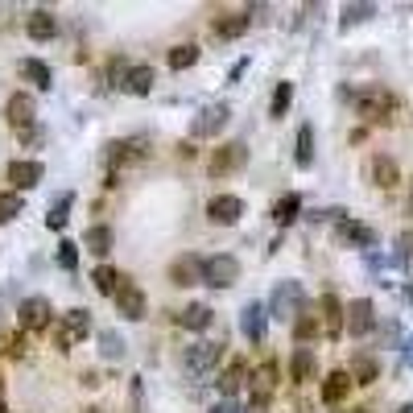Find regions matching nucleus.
<instances>
[{
  "mask_svg": "<svg viewBox=\"0 0 413 413\" xmlns=\"http://www.w3.org/2000/svg\"><path fill=\"white\" fill-rule=\"evenodd\" d=\"M352 99H356V112H360L368 124H385V120H393V112H397V99H393V91H385V87H364V91H356Z\"/></svg>",
  "mask_w": 413,
  "mask_h": 413,
  "instance_id": "obj_1",
  "label": "nucleus"
},
{
  "mask_svg": "<svg viewBox=\"0 0 413 413\" xmlns=\"http://www.w3.org/2000/svg\"><path fill=\"white\" fill-rule=\"evenodd\" d=\"M87 335H91V310H83V306L66 310V314H62V323L54 327V339H58V347H62V352L79 347Z\"/></svg>",
  "mask_w": 413,
  "mask_h": 413,
  "instance_id": "obj_2",
  "label": "nucleus"
},
{
  "mask_svg": "<svg viewBox=\"0 0 413 413\" xmlns=\"http://www.w3.org/2000/svg\"><path fill=\"white\" fill-rule=\"evenodd\" d=\"M219 356H223V347H219V343H194V347H186L182 368H186V376H190V381H207V376L215 372Z\"/></svg>",
  "mask_w": 413,
  "mask_h": 413,
  "instance_id": "obj_3",
  "label": "nucleus"
},
{
  "mask_svg": "<svg viewBox=\"0 0 413 413\" xmlns=\"http://www.w3.org/2000/svg\"><path fill=\"white\" fill-rule=\"evenodd\" d=\"M149 157V137H120V141H112L108 145V153H103V161L108 165H137V161H145Z\"/></svg>",
  "mask_w": 413,
  "mask_h": 413,
  "instance_id": "obj_4",
  "label": "nucleus"
},
{
  "mask_svg": "<svg viewBox=\"0 0 413 413\" xmlns=\"http://www.w3.org/2000/svg\"><path fill=\"white\" fill-rule=\"evenodd\" d=\"M203 281H207V285H215V290L236 285V281H240V261H236V256H228V252L207 256V261H203Z\"/></svg>",
  "mask_w": 413,
  "mask_h": 413,
  "instance_id": "obj_5",
  "label": "nucleus"
},
{
  "mask_svg": "<svg viewBox=\"0 0 413 413\" xmlns=\"http://www.w3.org/2000/svg\"><path fill=\"white\" fill-rule=\"evenodd\" d=\"M248 161V145L244 141H228V145H219L215 153H211V178H223V174H232V170H240Z\"/></svg>",
  "mask_w": 413,
  "mask_h": 413,
  "instance_id": "obj_6",
  "label": "nucleus"
},
{
  "mask_svg": "<svg viewBox=\"0 0 413 413\" xmlns=\"http://www.w3.org/2000/svg\"><path fill=\"white\" fill-rule=\"evenodd\" d=\"M319 323H323V331H327L331 339H339V335L347 331V306H343L335 294H323V298H319Z\"/></svg>",
  "mask_w": 413,
  "mask_h": 413,
  "instance_id": "obj_7",
  "label": "nucleus"
},
{
  "mask_svg": "<svg viewBox=\"0 0 413 413\" xmlns=\"http://www.w3.org/2000/svg\"><path fill=\"white\" fill-rule=\"evenodd\" d=\"M228 116H232V108H228V103H211V108H203V112L194 116V124H190V137H194V141L215 137V132L228 124Z\"/></svg>",
  "mask_w": 413,
  "mask_h": 413,
  "instance_id": "obj_8",
  "label": "nucleus"
},
{
  "mask_svg": "<svg viewBox=\"0 0 413 413\" xmlns=\"http://www.w3.org/2000/svg\"><path fill=\"white\" fill-rule=\"evenodd\" d=\"M240 215H244V199H240V194H215V199L207 203V219L219 223V228H232Z\"/></svg>",
  "mask_w": 413,
  "mask_h": 413,
  "instance_id": "obj_9",
  "label": "nucleus"
},
{
  "mask_svg": "<svg viewBox=\"0 0 413 413\" xmlns=\"http://www.w3.org/2000/svg\"><path fill=\"white\" fill-rule=\"evenodd\" d=\"M17 314H21V327H25V331H50V323H54V306H50L46 298H25Z\"/></svg>",
  "mask_w": 413,
  "mask_h": 413,
  "instance_id": "obj_10",
  "label": "nucleus"
},
{
  "mask_svg": "<svg viewBox=\"0 0 413 413\" xmlns=\"http://www.w3.org/2000/svg\"><path fill=\"white\" fill-rule=\"evenodd\" d=\"M273 310L281 314V319H298L306 306H302V285L298 281H281L277 285V294H273Z\"/></svg>",
  "mask_w": 413,
  "mask_h": 413,
  "instance_id": "obj_11",
  "label": "nucleus"
},
{
  "mask_svg": "<svg viewBox=\"0 0 413 413\" xmlns=\"http://www.w3.org/2000/svg\"><path fill=\"white\" fill-rule=\"evenodd\" d=\"M4 120L17 128V132H25V128H33V99L25 95V91H17V95H8V103H4Z\"/></svg>",
  "mask_w": 413,
  "mask_h": 413,
  "instance_id": "obj_12",
  "label": "nucleus"
},
{
  "mask_svg": "<svg viewBox=\"0 0 413 413\" xmlns=\"http://www.w3.org/2000/svg\"><path fill=\"white\" fill-rule=\"evenodd\" d=\"M376 327V314H372V302L368 298H356V302H347V335H368Z\"/></svg>",
  "mask_w": 413,
  "mask_h": 413,
  "instance_id": "obj_13",
  "label": "nucleus"
},
{
  "mask_svg": "<svg viewBox=\"0 0 413 413\" xmlns=\"http://www.w3.org/2000/svg\"><path fill=\"white\" fill-rule=\"evenodd\" d=\"M368 178H372L381 190H393V186L401 182V170H397V161H393L389 153H376V157L368 161Z\"/></svg>",
  "mask_w": 413,
  "mask_h": 413,
  "instance_id": "obj_14",
  "label": "nucleus"
},
{
  "mask_svg": "<svg viewBox=\"0 0 413 413\" xmlns=\"http://www.w3.org/2000/svg\"><path fill=\"white\" fill-rule=\"evenodd\" d=\"M112 302H116V314H124L128 323H141V319H145V294H141L132 281H128V285H124Z\"/></svg>",
  "mask_w": 413,
  "mask_h": 413,
  "instance_id": "obj_15",
  "label": "nucleus"
},
{
  "mask_svg": "<svg viewBox=\"0 0 413 413\" xmlns=\"http://www.w3.org/2000/svg\"><path fill=\"white\" fill-rule=\"evenodd\" d=\"M17 74H21L25 83H33L37 91H50V83H54V70H50V62H41V58H21V62H17Z\"/></svg>",
  "mask_w": 413,
  "mask_h": 413,
  "instance_id": "obj_16",
  "label": "nucleus"
},
{
  "mask_svg": "<svg viewBox=\"0 0 413 413\" xmlns=\"http://www.w3.org/2000/svg\"><path fill=\"white\" fill-rule=\"evenodd\" d=\"M335 236H339L343 244H352V248H372V244H376V232H372L368 223H356V219H339Z\"/></svg>",
  "mask_w": 413,
  "mask_h": 413,
  "instance_id": "obj_17",
  "label": "nucleus"
},
{
  "mask_svg": "<svg viewBox=\"0 0 413 413\" xmlns=\"http://www.w3.org/2000/svg\"><path fill=\"white\" fill-rule=\"evenodd\" d=\"M153 83H157V74H153V66H145V62H132L128 70H124V91H132V95H149L153 91Z\"/></svg>",
  "mask_w": 413,
  "mask_h": 413,
  "instance_id": "obj_18",
  "label": "nucleus"
},
{
  "mask_svg": "<svg viewBox=\"0 0 413 413\" xmlns=\"http://www.w3.org/2000/svg\"><path fill=\"white\" fill-rule=\"evenodd\" d=\"M112 244H116V232H112L108 223H91V228L83 232V248H87L91 256H108Z\"/></svg>",
  "mask_w": 413,
  "mask_h": 413,
  "instance_id": "obj_19",
  "label": "nucleus"
},
{
  "mask_svg": "<svg viewBox=\"0 0 413 413\" xmlns=\"http://www.w3.org/2000/svg\"><path fill=\"white\" fill-rule=\"evenodd\" d=\"M170 281H174V285H199V281H203V261L190 256V252L178 256V261L170 265Z\"/></svg>",
  "mask_w": 413,
  "mask_h": 413,
  "instance_id": "obj_20",
  "label": "nucleus"
},
{
  "mask_svg": "<svg viewBox=\"0 0 413 413\" xmlns=\"http://www.w3.org/2000/svg\"><path fill=\"white\" fill-rule=\"evenodd\" d=\"M8 182H12V190H29V186H37L41 182V161H12L8 165Z\"/></svg>",
  "mask_w": 413,
  "mask_h": 413,
  "instance_id": "obj_21",
  "label": "nucleus"
},
{
  "mask_svg": "<svg viewBox=\"0 0 413 413\" xmlns=\"http://www.w3.org/2000/svg\"><path fill=\"white\" fill-rule=\"evenodd\" d=\"M174 323H178L182 331H207V327H211V306L190 302V306H182V310L174 314Z\"/></svg>",
  "mask_w": 413,
  "mask_h": 413,
  "instance_id": "obj_22",
  "label": "nucleus"
},
{
  "mask_svg": "<svg viewBox=\"0 0 413 413\" xmlns=\"http://www.w3.org/2000/svg\"><path fill=\"white\" fill-rule=\"evenodd\" d=\"M352 385H356V381H352V372H343V368H339V372H331V376L323 381V401H327V405H343V401H347V393H352Z\"/></svg>",
  "mask_w": 413,
  "mask_h": 413,
  "instance_id": "obj_23",
  "label": "nucleus"
},
{
  "mask_svg": "<svg viewBox=\"0 0 413 413\" xmlns=\"http://www.w3.org/2000/svg\"><path fill=\"white\" fill-rule=\"evenodd\" d=\"M25 33H29L33 41H50V37L58 33V21H54V12H46V8H33V12H29V21H25Z\"/></svg>",
  "mask_w": 413,
  "mask_h": 413,
  "instance_id": "obj_24",
  "label": "nucleus"
},
{
  "mask_svg": "<svg viewBox=\"0 0 413 413\" xmlns=\"http://www.w3.org/2000/svg\"><path fill=\"white\" fill-rule=\"evenodd\" d=\"M248 25H252V17H248V12H228V17H219V21L211 25V33H215L219 41H232V37L248 33Z\"/></svg>",
  "mask_w": 413,
  "mask_h": 413,
  "instance_id": "obj_25",
  "label": "nucleus"
},
{
  "mask_svg": "<svg viewBox=\"0 0 413 413\" xmlns=\"http://www.w3.org/2000/svg\"><path fill=\"white\" fill-rule=\"evenodd\" d=\"M273 389H277V368H273V364H265V368H261V372L252 376V389H248L252 405H269Z\"/></svg>",
  "mask_w": 413,
  "mask_h": 413,
  "instance_id": "obj_26",
  "label": "nucleus"
},
{
  "mask_svg": "<svg viewBox=\"0 0 413 413\" xmlns=\"http://www.w3.org/2000/svg\"><path fill=\"white\" fill-rule=\"evenodd\" d=\"M91 281H95V290H99V294H108V298H116V294L128 285V277H124L120 269H112V265H99V269L91 273Z\"/></svg>",
  "mask_w": 413,
  "mask_h": 413,
  "instance_id": "obj_27",
  "label": "nucleus"
},
{
  "mask_svg": "<svg viewBox=\"0 0 413 413\" xmlns=\"http://www.w3.org/2000/svg\"><path fill=\"white\" fill-rule=\"evenodd\" d=\"M240 327H244V335H248L252 343H261V339H265V306H261V302H248Z\"/></svg>",
  "mask_w": 413,
  "mask_h": 413,
  "instance_id": "obj_28",
  "label": "nucleus"
},
{
  "mask_svg": "<svg viewBox=\"0 0 413 413\" xmlns=\"http://www.w3.org/2000/svg\"><path fill=\"white\" fill-rule=\"evenodd\" d=\"M290 376H294V385H306V381L314 376V352H310V347H298V352H294Z\"/></svg>",
  "mask_w": 413,
  "mask_h": 413,
  "instance_id": "obj_29",
  "label": "nucleus"
},
{
  "mask_svg": "<svg viewBox=\"0 0 413 413\" xmlns=\"http://www.w3.org/2000/svg\"><path fill=\"white\" fill-rule=\"evenodd\" d=\"M294 161H298V170H310V165H314V128H310V124L298 128V153H294Z\"/></svg>",
  "mask_w": 413,
  "mask_h": 413,
  "instance_id": "obj_30",
  "label": "nucleus"
},
{
  "mask_svg": "<svg viewBox=\"0 0 413 413\" xmlns=\"http://www.w3.org/2000/svg\"><path fill=\"white\" fill-rule=\"evenodd\" d=\"M298 211H302V194H294V190H290V194H281V199L273 203V219H277L281 228H285V223H294V219H298Z\"/></svg>",
  "mask_w": 413,
  "mask_h": 413,
  "instance_id": "obj_31",
  "label": "nucleus"
},
{
  "mask_svg": "<svg viewBox=\"0 0 413 413\" xmlns=\"http://www.w3.org/2000/svg\"><path fill=\"white\" fill-rule=\"evenodd\" d=\"M319 331H323V323H319V314H314V310H302V314L294 319V339H298V343H310Z\"/></svg>",
  "mask_w": 413,
  "mask_h": 413,
  "instance_id": "obj_32",
  "label": "nucleus"
},
{
  "mask_svg": "<svg viewBox=\"0 0 413 413\" xmlns=\"http://www.w3.org/2000/svg\"><path fill=\"white\" fill-rule=\"evenodd\" d=\"M199 62V46H174L170 50V70H186Z\"/></svg>",
  "mask_w": 413,
  "mask_h": 413,
  "instance_id": "obj_33",
  "label": "nucleus"
},
{
  "mask_svg": "<svg viewBox=\"0 0 413 413\" xmlns=\"http://www.w3.org/2000/svg\"><path fill=\"white\" fill-rule=\"evenodd\" d=\"M70 203H74V194H62V199L54 203V211L46 215V228H54V232H62V228H66V211H70Z\"/></svg>",
  "mask_w": 413,
  "mask_h": 413,
  "instance_id": "obj_34",
  "label": "nucleus"
},
{
  "mask_svg": "<svg viewBox=\"0 0 413 413\" xmlns=\"http://www.w3.org/2000/svg\"><path fill=\"white\" fill-rule=\"evenodd\" d=\"M240 381H244V364L236 360V364H232V368H228V372L219 376V389H223V397H228V401L236 397V389H240Z\"/></svg>",
  "mask_w": 413,
  "mask_h": 413,
  "instance_id": "obj_35",
  "label": "nucleus"
},
{
  "mask_svg": "<svg viewBox=\"0 0 413 413\" xmlns=\"http://www.w3.org/2000/svg\"><path fill=\"white\" fill-rule=\"evenodd\" d=\"M21 194L17 190H0V223H8V219H17L21 215Z\"/></svg>",
  "mask_w": 413,
  "mask_h": 413,
  "instance_id": "obj_36",
  "label": "nucleus"
},
{
  "mask_svg": "<svg viewBox=\"0 0 413 413\" xmlns=\"http://www.w3.org/2000/svg\"><path fill=\"white\" fill-rule=\"evenodd\" d=\"M290 103H294V83H277V91H273V116H285Z\"/></svg>",
  "mask_w": 413,
  "mask_h": 413,
  "instance_id": "obj_37",
  "label": "nucleus"
},
{
  "mask_svg": "<svg viewBox=\"0 0 413 413\" xmlns=\"http://www.w3.org/2000/svg\"><path fill=\"white\" fill-rule=\"evenodd\" d=\"M352 381H360V385H372V381H376V360L360 356V360L352 364Z\"/></svg>",
  "mask_w": 413,
  "mask_h": 413,
  "instance_id": "obj_38",
  "label": "nucleus"
},
{
  "mask_svg": "<svg viewBox=\"0 0 413 413\" xmlns=\"http://www.w3.org/2000/svg\"><path fill=\"white\" fill-rule=\"evenodd\" d=\"M58 265H62V269H74V265H79V248H74L70 240L58 244Z\"/></svg>",
  "mask_w": 413,
  "mask_h": 413,
  "instance_id": "obj_39",
  "label": "nucleus"
},
{
  "mask_svg": "<svg viewBox=\"0 0 413 413\" xmlns=\"http://www.w3.org/2000/svg\"><path fill=\"white\" fill-rule=\"evenodd\" d=\"M364 17H372V4H352V8H343V29L356 25V21H364Z\"/></svg>",
  "mask_w": 413,
  "mask_h": 413,
  "instance_id": "obj_40",
  "label": "nucleus"
},
{
  "mask_svg": "<svg viewBox=\"0 0 413 413\" xmlns=\"http://www.w3.org/2000/svg\"><path fill=\"white\" fill-rule=\"evenodd\" d=\"M99 343H103V356H108V360H120V356H124V343H120L116 335H99Z\"/></svg>",
  "mask_w": 413,
  "mask_h": 413,
  "instance_id": "obj_41",
  "label": "nucleus"
},
{
  "mask_svg": "<svg viewBox=\"0 0 413 413\" xmlns=\"http://www.w3.org/2000/svg\"><path fill=\"white\" fill-rule=\"evenodd\" d=\"M17 137H21V141H25V145H29V149H37V145H41V141H46V132H41V128H37V124H33V128H25V132H17Z\"/></svg>",
  "mask_w": 413,
  "mask_h": 413,
  "instance_id": "obj_42",
  "label": "nucleus"
},
{
  "mask_svg": "<svg viewBox=\"0 0 413 413\" xmlns=\"http://www.w3.org/2000/svg\"><path fill=\"white\" fill-rule=\"evenodd\" d=\"M25 347H29L25 335H12V339H8V356H25Z\"/></svg>",
  "mask_w": 413,
  "mask_h": 413,
  "instance_id": "obj_43",
  "label": "nucleus"
},
{
  "mask_svg": "<svg viewBox=\"0 0 413 413\" xmlns=\"http://www.w3.org/2000/svg\"><path fill=\"white\" fill-rule=\"evenodd\" d=\"M211 413H240L236 401H219V405H211Z\"/></svg>",
  "mask_w": 413,
  "mask_h": 413,
  "instance_id": "obj_44",
  "label": "nucleus"
},
{
  "mask_svg": "<svg viewBox=\"0 0 413 413\" xmlns=\"http://www.w3.org/2000/svg\"><path fill=\"white\" fill-rule=\"evenodd\" d=\"M132 410H141V381L132 376Z\"/></svg>",
  "mask_w": 413,
  "mask_h": 413,
  "instance_id": "obj_45",
  "label": "nucleus"
},
{
  "mask_svg": "<svg viewBox=\"0 0 413 413\" xmlns=\"http://www.w3.org/2000/svg\"><path fill=\"white\" fill-rule=\"evenodd\" d=\"M401 252H405V256H413V232H405V236H401Z\"/></svg>",
  "mask_w": 413,
  "mask_h": 413,
  "instance_id": "obj_46",
  "label": "nucleus"
},
{
  "mask_svg": "<svg viewBox=\"0 0 413 413\" xmlns=\"http://www.w3.org/2000/svg\"><path fill=\"white\" fill-rule=\"evenodd\" d=\"M248 413H269L265 405H248Z\"/></svg>",
  "mask_w": 413,
  "mask_h": 413,
  "instance_id": "obj_47",
  "label": "nucleus"
},
{
  "mask_svg": "<svg viewBox=\"0 0 413 413\" xmlns=\"http://www.w3.org/2000/svg\"><path fill=\"white\" fill-rule=\"evenodd\" d=\"M397 413H413V405H401V410H397Z\"/></svg>",
  "mask_w": 413,
  "mask_h": 413,
  "instance_id": "obj_48",
  "label": "nucleus"
},
{
  "mask_svg": "<svg viewBox=\"0 0 413 413\" xmlns=\"http://www.w3.org/2000/svg\"><path fill=\"white\" fill-rule=\"evenodd\" d=\"M0 413H8V405H4V401H0Z\"/></svg>",
  "mask_w": 413,
  "mask_h": 413,
  "instance_id": "obj_49",
  "label": "nucleus"
},
{
  "mask_svg": "<svg viewBox=\"0 0 413 413\" xmlns=\"http://www.w3.org/2000/svg\"><path fill=\"white\" fill-rule=\"evenodd\" d=\"M410 215H413V194H410Z\"/></svg>",
  "mask_w": 413,
  "mask_h": 413,
  "instance_id": "obj_50",
  "label": "nucleus"
},
{
  "mask_svg": "<svg viewBox=\"0 0 413 413\" xmlns=\"http://www.w3.org/2000/svg\"><path fill=\"white\" fill-rule=\"evenodd\" d=\"M356 413H368V410H356Z\"/></svg>",
  "mask_w": 413,
  "mask_h": 413,
  "instance_id": "obj_51",
  "label": "nucleus"
}]
</instances>
